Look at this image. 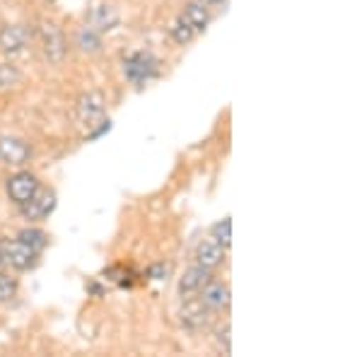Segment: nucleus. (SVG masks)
Segmentation results:
<instances>
[{
  "label": "nucleus",
  "instance_id": "16",
  "mask_svg": "<svg viewBox=\"0 0 362 357\" xmlns=\"http://www.w3.org/2000/svg\"><path fill=\"white\" fill-rule=\"evenodd\" d=\"M17 239H20V242H25L27 247H32L34 251H39V254L49 247V234L37 230V227H25V230H20Z\"/></svg>",
  "mask_w": 362,
  "mask_h": 357
},
{
  "label": "nucleus",
  "instance_id": "12",
  "mask_svg": "<svg viewBox=\"0 0 362 357\" xmlns=\"http://www.w3.org/2000/svg\"><path fill=\"white\" fill-rule=\"evenodd\" d=\"M87 25L92 29H97L99 34L112 32V29L119 27V13L114 10V5L99 3L90 10V15H87Z\"/></svg>",
  "mask_w": 362,
  "mask_h": 357
},
{
  "label": "nucleus",
  "instance_id": "20",
  "mask_svg": "<svg viewBox=\"0 0 362 357\" xmlns=\"http://www.w3.org/2000/svg\"><path fill=\"white\" fill-rule=\"evenodd\" d=\"M17 290H20V283L8 273H0V302H10L17 295Z\"/></svg>",
  "mask_w": 362,
  "mask_h": 357
},
{
  "label": "nucleus",
  "instance_id": "4",
  "mask_svg": "<svg viewBox=\"0 0 362 357\" xmlns=\"http://www.w3.org/2000/svg\"><path fill=\"white\" fill-rule=\"evenodd\" d=\"M0 254L3 259L15 268V271H32L39 263V251H34L32 247H27L25 242L15 239V242H5L0 247Z\"/></svg>",
  "mask_w": 362,
  "mask_h": 357
},
{
  "label": "nucleus",
  "instance_id": "9",
  "mask_svg": "<svg viewBox=\"0 0 362 357\" xmlns=\"http://www.w3.org/2000/svg\"><path fill=\"white\" fill-rule=\"evenodd\" d=\"M56 208V193L54 191H44L39 189L37 196L32 201H27L25 206H20L22 215L29 220V222H39V220H46Z\"/></svg>",
  "mask_w": 362,
  "mask_h": 357
},
{
  "label": "nucleus",
  "instance_id": "22",
  "mask_svg": "<svg viewBox=\"0 0 362 357\" xmlns=\"http://www.w3.org/2000/svg\"><path fill=\"white\" fill-rule=\"evenodd\" d=\"M167 273H169V268L165 263H157V266L150 268V278L153 280H167Z\"/></svg>",
  "mask_w": 362,
  "mask_h": 357
},
{
  "label": "nucleus",
  "instance_id": "2",
  "mask_svg": "<svg viewBox=\"0 0 362 357\" xmlns=\"http://www.w3.org/2000/svg\"><path fill=\"white\" fill-rule=\"evenodd\" d=\"M39 42H42V51H44V58L49 63H63L66 58V37H63L61 27L51 20H44L39 25Z\"/></svg>",
  "mask_w": 362,
  "mask_h": 357
},
{
  "label": "nucleus",
  "instance_id": "10",
  "mask_svg": "<svg viewBox=\"0 0 362 357\" xmlns=\"http://www.w3.org/2000/svg\"><path fill=\"white\" fill-rule=\"evenodd\" d=\"M198 295H201V302L210 312H220V309L230 307V288L225 283H220V280H208Z\"/></svg>",
  "mask_w": 362,
  "mask_h": 357
},
{
  "label": "nucleus",
  "instance_id": "17",
  "mask_svg": "<svg viewBox=\"0 0 362 357\" xmlns=\"http://www.w3.org/2000/svg\"><path fill=\"white\" fill-rule=\"evenodd\" d=\"M210 239H215L223 249H230V244H232V222H230V218L215 222V225L210 227Z\"/></svg>",
  "mask_w": 362,
  "mask_h": 357
},
{
  "label": "nucleus",
  "instance_id": "24",
  "mask_svg": "<svg viewBox=\"0 0 362 357\" xmlns=\"http://www.w3.org/2000/svg\"><path fill=\"white\" fill-rule=\"evenodd\" d=\"M0 263H3V254H0Z\"/></svg>",
  "mask_w": 362,
  "mask_h": 357
},
{
  "label": "nucleus",
  "instance_id": "3",
  "mask_svg": "<svg viewBox=\"0 0 362 357\" xmlns=\"http://www.w3.org/2000/svg\"><path fill=\"white\" fill-rule=\"evenodd\" d=\"M39 189H42V181L32 172H17L8 179V196L15 206H25L27 201H32Z\"/></svg>",
  "mask_w": 362,
  "mask_h": 357
},
{
  "label": "nucleus",
  "instance_id": "23",
  "mask_svg": "<svg viewBox=\"0 0 362 357\" xmlns=\"http://www.w3.org/2000/svg\"><path fill=\"white\" fill-rule=\"evenodd\" d=\"M198 3L208 5V8H218V5H223V3H225V0H198Z\"/></svg>",
  "mask_w": 362,
  "mask_h": 357
},
{
  "label": "nucleus",
  "instance_id": "5",
  "mask_svg": "<svg viewBox=\"0 0 362 357\" xmlns=\"http://www.w3.org/2000/svg\"><path fill=\"white\" fill-rule=\"evenodd\" d=\"M107 114V99L99 90H87L78 99V119L85 126H95Z\"/></svg>",
  "mask_w": 362,
  "mask_h": 357
},
{
  "label": "nucleus",
  "instance_id": "21",
  "mask_svg": "<svg viewBox=\"0 0 362 357\" xmlns=\"http://www.w3.org/2000/svg\"><path fill=\"white\" fill-rule=\"evenodd\" d=\"M218 345L225 350V353H230V350H232V343H230V324H225L223 329L218 331Z\"/></svg>",
  "mask_w": 362,
  "mask_h": 357
},
{
  "label": "nucleus",
  "instance_id": "18",
  "mask_svg": "<svg viewBox=\"0 0 362 357\" xmlns=\"http://www.w3.org/2000/svg\"><path fill=\"white\" fill-rule=\"evenodd\" d=\"M169 37L174 39V44L186 46V44H191V42H194V39H196V32H194V29H191L189 25H186V22L181 20V17H179V20L174 22L172 27H169Z\"/></svg>",
  "mask_w": 362,
  "mask_h": 357
},
{
  "label": "nucleus",
  "instance_id": "11",
  "mask_svg": "<svg viewBox=\"0 0 362 357\" xmlns=\"http://www.w3.org/2000/svg\"><path fill=\"white\" fill-rule=\"evenodd\" d=\"M208 280H210V271H208V268H203V266H198V263H196V266H191L189 271H184V275L179 278V295H181V300L198 295Z\"/></svg>",
  "mask_w": 362,
  "mask_h": 357
},
{
  "label": "nucleus",
  "instance_id": "6",
  "mask_svg": "<svg viewBox=\"0 0 362 357\" xmlns=\"http://www.w3.org/2000/svg\"><path fill=\"white\" fill-rule=\"evenodd\" d=\"M29 29L25 25H3L0 27V51L5 56L15 58V56H22L29 46Z\"/></svg>",
  "mask_w": 362,
  "mask_h": 357
},
{
  "label": "nucleus",
  "instance_id": "15",
  "mask_svg": "<svg viewBox=\"0 0 362 357\" xmlns=\"http://www.w3.org/2000/svg\"><path fill=\"white\" fill-rule=\"evenodd\" d=\"M75 46H78L83 54L95 56L102 51V34H99L97 29H92L90 25L80 27L78 34H75Z\"/></svg>",
  "mask_w": 362,
  "mask_h": 357
},
{
  "label": "nucleus",
  "instance_id": "14",
  "mask_svg": "<svg viewBox=\"0 0 362 357\" xmlns=\"http://www.w3.org/2000/svg\"><path fill=\"white\" fill-rule=\"evenodd\" d=\"M179 17L191 29H194L196 34L198 32H206V27L210 25V10H208V5L198 3V0H194V3H186Z\"/></svg>",
  "mask_w": 362,
  "mask_h": 357
},
{
  "label": "nucleus",
  "instance_id": "13",
  "mask_svg": "<svg viewBox=\"0 0 362 357\" xmlns=\"http://www.w3.org/2000/svg\"><path fill=\"white\" fill-rule=\"evenodd\" d=\"M194 256H196L198 266L208 268V271H213V268H220L225 263V249L220 247L215 239H203V242H198Z\"/></svg>",
  "mask_w": 362,
  "mask_h": 357
},
{
  "label": "nucleus",
  "instance_id": "1",
  "mask_svg": "<svg viewBox=\"0 0 362 357\" xmlns=\"http://www.w3.org/2000/svg\"><path fill=\"white\" fill-rule=\"evenodd\" d=\"M124 66V75L131 85H148L150 80H155L160 75V58L150 51H131V54L124 56L121 61Z\"/></svg>",
  "mask_w": 362,
  "mask_h": 357
},
{
  "label": "nucleus",
  "instance_id": "19",
  "mask_svg": "<svg viewBox=\"0 0 362 357\" xmlns=\"http://www.w3.org/2000/svg\"><path fill=\"white\" fill-rule=\"evenodd\" d=\"M22 85V73L13 63H3L0 66V90H13V87Z\"/></svg>",
  "mask_w": 362,
  "mask_h": 357
},
{
  "label": "nucleus",
  "instance_id": "8",
  "mask_svg": "<svg viewBox=\"0 0 362 357\" xmlns=\"http://www.w3.org/2000/svg\"><path fill=\"white\" fill-rule=\"evenodd\" d=\"M32 157V148L27 140L17 136H0V160L10 167H22Z\"/></svg>",
  "mask_w": 362,
  "mask_h": 357
},
{
  "label": "nucleus",
  "instance_id": "7",
  "mask_svg": "<svg viewBox=\"0 0 362 357\" xmlns=\"http://www.w3.org/2000/svg\"><path fill=\"white\" fill-rule=\"evenodd\" d=\"M179 316H181V326L191 333H198V331H203L210 326V309L201 302V297H198V300H194V297H186Z\"/></svg>",
  "mask_w": 362,
  "mask_h": 357
}]
</instances>
